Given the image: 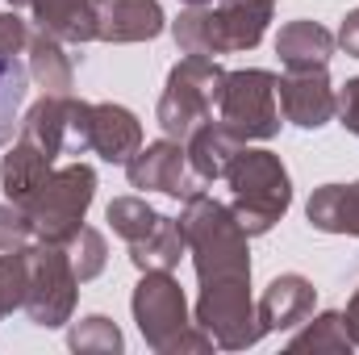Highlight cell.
Returning a JSON list of instances; mask_svg holds the SVG:
<instances>
[{"label":"cell","instance_id":"obj_2","mask_svg":"<svg viewBox=\"0 0 359 355\" xmlns=\"http://www.w3.org/2000/svg\"><path fill=\"white\" fill-rule=\"evenodd\" d=\"M271 8L276 0H213L201 8H184L172 21V38L180 55H205V59L255 51L271 25Z\"/></svg>","mask_w":359,"mask_h":355},{"label":"cell","instance_id":"obj_14","mask_svg":"<svg viewBox=\"0 0 359 355\" xmlns=\"http://www.w3.org/2000/svg\"><path fill=\"white\" fill-rule=\"evenodd\" d=\"M142 147V126L126 105L96 100L88 105V151L100 155L104 163H130Z\"/></svg>","mask_w":359,"mask_h":355},{"label":"cell","instance_id":"obj_17","mask_svg":"<svg viewBox=\"0 0 359 355\" xmlns=\"http://www.w3.org/2000/svg\"><path fill=\"white\" fill-rule=\"evenodd\" d=\"M305 217L322 234H351L359 239V180L355 184H322L313 188Z\"/></svg>","mask_w":359,"mask_h":355},{"label":"cell","instance_id":"obj_30","mask_svg":"<svg viewBox=\"0 0 359 355\" xmlns=\"http://www.w3.org/2000/svg\"><path fill=\"white\" fill-rule=\"evenodd\" d=\"M334 117L343 121L347 134H355L359 138V76L355 80H347L343 88H334Z\"/></svg>","mask_w":359,"mask_h":355},{"label":"cell","instance_id":"obj_6","mask_svg":"<svg viewBox=\"0 0 359 355\" xmlns=\"http://www.w3.org/2000/svg\"><path fill=\"white\" fill-rule=\"evenodd\" d=\"M280 76L264 67L226 72L222 96H217V121L238 142H268L280 134V100H276Z\"/></svg>","mask_w":359,"mask_h":355},{"label":"cell","instance_id":"obj_24","mask_svg":"<svg viewBox=\"0 0 359 355\" xmlns=\"http://www.w3.org/2000/svg\"><path fill=\"white\" fill-rule=\"evenodd\" d=\"M355 343H351V335H347V318L343 314H318L305 330H297L292 339H288V351H351Z\"/></svg>","mask_w":359,"mask_h":355},{"label":"cell","instance_id":"obj_4","mask_svg":"<svg viewBox=\"0 0 359 355\" xmlns=\"http://www.w3.org/2000/svg\"><path fill=\"white\" fill-rule=\"evenodd\" d=\"M222 80H226V67L217 59L184 55L168 72V84H163L159 109H155L163 134L176 138V142H188V134L213 117L217 96H222Z\"/></svg>","mask_w":359,"mask_h":355},{"label":"cell","instance_id":"obj_13","mask_svg":"<svg viewBox=\"0 0 359 355\" xmlns=\"http://www.w3.org/2000/svg\"><path fill=\"white\" fill-rule=\"evenodd\" d=\"M100 42H151L168 29L159 0H92Z\"/></svg>","mask_w":359,"mask_h":355},{"label":"cell","instance_id":"obj_7","mask_svg":"<svg viewBox=\"0 0 359 355\" xmlns=\"http://www.w3.org/2000/svg\"><path fill=\"white\" fill-rule=\"evenodd\" d=\"M25 260H29V288H25V305H21L25 318L42 330L67 326L76 297H80V276L67 260V247L38 239V247H25Z\"/></svg>","mask_w":359,"mask_h":355},{"label":"cell","instance_id":"obj_9","mask_svg":"<svg viewBox=\"0 0 359 355\" xmlns=\"http://www.w3.org/2000/svg\"><path fill=\"white\" fill-rule=\"evenodd\" d=\"M138 335L147 339V347L159 355H172L176 343L184 339V330L192 326L188 318V297L180 288V280L172 272H142L134 297H130Z\"/></svg>","mask_w":359,"mask_h":355},{"label":"cell","instance_id":"obj_8","mask_svg":"<svg viewBox=\"0 0 359 355\" xmlns=\"http://www.w3.org/2000/svg\"><path fill=\"white\" fill-rule=\"evenodd\" d=\"M192 322H196V326L213 339V347H222V351H247V347H255V343L268 335L264 322H259V305L251 301V280L201 284Z\"/></svg>","mask_w":359,"mask_h":355},{"label":"cell","instance_id":"obj_26","mask_svg":"<svg viewBox=\"0 0 359 355\" xmlns=\"http://www.w3.org/2000/svg\"><path fill=\"white\" fill-rule=\"evenodd\" d=\"M104 217H109V226H113V234H117V239L138 243V239H142V234H151V226L159 222V209H151L142 196H117V201H109Z\"/></svg>","mask_w":359,"mask_h":355},{"label":"cell","instance_id":"obj_10","mask_svg":"<svg viewBox=\"0 0 359 355\" xmlns=\"http://www.w3.org/2000/svg\"><path fill=\"white\" fill-rule=\"evenodd\" d=\"M17 138L38 147L42 155L59 159V155H84L88 151V100L67 96H50L42 92V100L29 105V113L17 126Z\"/></svg>","mask_w":359,"mask_h":355},{"label":"cell","instance_id":"obj_19","mask_svg":"<svg viewBox=\"0 0 359 355\" xmlns=\"http://www.w3.org/2000/svg\"><path fill=\"white\" fill-rule=\"evenodd\" d=\"M238 147H247V142H238L217 117H209L205 126H196V130L188 134V142H184V151H188V168L205 180V184L226 176V168H230V159L238 155Z\"/></svg>","mask_w":359,"mask_h":355},{"label":"cell","instance_id":"obj_21","mask_svg":"<svg viewBox=\"0 0 359 355\" xmlns=\"http://www.w3.org/2000/svg\"><path fill=\"white\" fill-rule=\"evenodd\" d=\"M50 163H55L50 155H42L38 147H29V142H21V138H17V142H13V151L0 159V188H4V196H8L13 205H21V209H25V205H29V196H34V192L46 184V176L55 172Z\"/></svg>","mask_w":359,"mask_h":355},{"label":"cell","instance_id":"obj_27","mask_svg":"<svg viewBox=\"0 0 359 355\" xmlns=\"http://www.w3.org/2000/svg\"><path fill=\"white\" fill-rule=\"evenodd\" d=\"M67 260H72V267H76L80 284L96 280V276L104 272V264H109V243H104V234L92 230V226H80L76 239L67 243Z\"/></svg>","mask_w":359,"mask_h":355},{"label":"cell","instance_id":"obj_12","mask_svg":"<svg viewBox=\"0 0 359 355\" xmlns=\"http://www.w3.org/2000/svg\"><path fill=\"white\" fill-rule=\"evenodd\" d=\"M276 100H280V117L301 130H322L326 121H334V84L326 67L284 72L276 84Z\"/></svg>","mask_w":359,"mask_h":355},{"label":"cell","instance_id":"obj_3","mask_svg":"<svg viewBox=\"0 0 359 355\" xmlns=\"http://www.w3.org/2000/svg\"><path fill=\"white\" fill-rule=\"evenodd\" d=\"M226 180H230V192H234L230 196V213L238 217V226L251 239L268 234L271 226L288 213V205H292L288 168L268 147H251V142L238 147V155L226 168Z\"/></svg>","mask_w":359,"mask_h":355},{"label":"cell","instance_id":"obj_22","mask_svg":"<svg viewBox=\"0 0 359 355\" xmlns=\"http://www.w3.org/2000/svg\"><path fill=\"white\" fill-rule=\"evenodd\" d=\"M188 255V243H184V230H180V217L159 213V222L151 226V234H142L138 243H130V264L138 272H172Z\"/></svg>","mask_w":359,"mask_h":355},{"label":"cell","instance_id":"obj_29","mask_svg":"<svg viewBox=\"0 0 359 355\" xmlns=\"http://www.w3.org/2000/svg\"><path fill=\"white\" fill-rule=\"evenodd\" d=\"M29 239H34L29 213H25L21 205L4 201V205H0V251H21V247H29Z\"/></svg>","mask_w":359,"mask_h":355},{"label":"cell","instance_id":"obj_33","mask_svg":"<svg viewBox=\"0 0 359 355\" xmlns=\"http://www.w3.org/2000/svg\"><path fill=\"white\" fill-rule=\"evenodd\" d=\"M180 4H188V8H201V4H213V0H180Z\"/></svg>","mask_w":359,"mask_h":355},{"label":"cell","instance_id":"obj_15","mask_svg":"<svg viewBox=\"0 0 359 355\" xmlns=\"http://www.w3.org/2000/svg\"><path fill=\"white\" fill-rule=\"evenodd\" d=\"M313 305H318V288L301 272H284V276L271 280L264 288V297H259V322H264L268 335L271 330H292V326L309 322Z\"/></svg>","mask_w":359,"mask_h":355},{"label":"cell","instance_id":"obj_20","mask_svg":"<svg viewBox=\"0 0 359 355\" xmlns=\"http://www.w3.org/2000/svg\"><path fill=\"white\" fill-rule=\"evenodd\" d=\"M25 55H29V80L38 84L42 92H50V96H67V92L76 88V63H72V55H67V42H59V38H50V34H29V46H25Z\"/></svg>","mask_w":359,"mask_h":355},{"label":"cell","instance_id":"obj_28","mask_svg":"<svg viewBox=\"0 0 359 355\" xmlns=\"http://www.w3.org/2000/svg\"><path fill=\"white\" fill-rule=\"evenodd\" d=\"M25 288H29L25 247L21 251H0V318L25 305Z\"/></svg>","mask_w":359,"mask_h":355},{"label":"cell","instance_id":"obj_16","mask_svg":"<svg viewBox=\"0 0 359 355\" xmlns=\"http://www.w3.org/2000/svg\"><path fill=\"white\" fill-rule=\"evenodd\" d=\"M334 34L318 21H288L276 34V55L284 63V72H313V67H330L334 59Z\"/></svg>","mask_w":359,"mask_h":355},{"label":"cell","instance_id":"obj_31","mask_svg":"<svg viewBox=\"0 0 359 355\" xmlns=\"http://www.w3.org/2000/svg\"><path fill=\"white\" fill-rule=\"evenodd\" d=\"M334 42L343 46V55H351V59H359V8H351V13L343 17V25H339Z\"/></svg>","mask_w":359,"mask_h":355},{"label":"cell","instance_id":"obj_23","mask_svg":"<svg viewBox=\"0 0 359 355\" xmlns=\"http://www.w3.org/2000/svg\"><path fill=\"white\" fill-rule=\"evenodd\" d=\"M25 92H29V67L17 55L13 59H0V151L13 138V130L21 126L17 113L25 105Z\"/></svg>","mask_w":359,"mask_h":355},{"label":"cell","instance_id":"obj_11","mask_svg":"<svg viewBox=\"0 0 359 355\" xmlns=\"http://www.w3.org/2000/svg\"><path fill=\"white\" fill-rule=\"evenodd\" d=\"M126 176L130 188H142V192H168L176 201H188L196 192H205V180L188 168V151L176 138H159V142H142L138 155L126 163Z\"/></svg>","mask_w":359,"mask_h":355},{"label":"cell","instance_id":"obj_32","mask_svg":"<svg viewBox=\"0 0 359 355\" xmlns=\"http://www.w3.org/2000/svg\"><path fill=\"white\" fill-rule=\"evenodd\" d=\"M343 318H347V335H351V343L359 347V288L351 293V301H347V314H343Z\"/></svg>","mask_w":359,"mask_h":355},{"label":"cell","instance_id":"obj_1","mask_svg":"<svg viewBox=\"0 0 359 355\" xmlns=\"http://www.w3.org/2000/svg\"><path fill=\"white\" fill-rule=\"evenodd\" d=\"M180 230H184V243H188V255H192L201 284L251 280V251H247L251 234L238 226L230 205L213 201L209 192H196L180 209Z\"/></svg>","mask_w":359,"mask_h":355},{"label":"cell","instance_id":"obj_25","mask_svg":"<svg viewBox=\"0 0 359 355\" xmlns=\"http://www.w3.org/2000/svg\"><path fill=\"white\" fill-rule=\"evenodd\" d=\"M67 343H72V351L76 355H121V347H126L117 322H109L104 314H88V318H80V322L72 326Z\"/></svg>","mask_w":359,"mask_h":355},{"label":"cell","instance_id":"obj_5","mask_svg":"<svg viewBox=\"0 0 359 355\" xmlns=\"http://www.w3.org/2000/svg\"><path fill=\"white\" fill-rule=\"evenodd\" d=\"M92 196H96V172H92L88 163L76 159V163L50 172L46 184L25 205V213L34 222V239L67 247L76 239V230L84 226V217H88Z\"/></svg>","mask_w":359,"mask_h":355},{"label":"cell","instance_id":"obj_18","mask_svg":"<svg viewBox=\"0 0 359 355\" xmlns=\"http://www.w3.org/2000/svg\"><path fill=\"white\" fill-rule=\"evenodd\" d=\"M29 13L42 34H50L67 46H84L96 38L92 0H29Z\"/></svg>","mask_w":359,"mask_h":355},{"label":"cell","instance_id":"obj_34","mask_svg":"<svg viewBox=\"0 0 359 355\" xmlns=\"http://www.w3.org/2000/svg\"><path fill=\"white\" fill-rule=\"evenodd\" d=\"M4 4H13V8H29V0H4Z\"/></svg>","mask_w":359,"mask_h":355}]
</instances>
